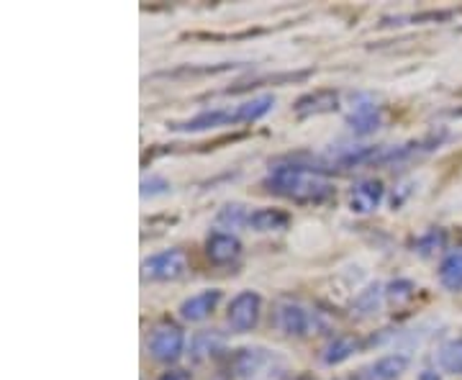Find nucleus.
<instances>
[{
  "mask_svg": "<svg viewBox=\"0 0 462 380\" xmlns=\"http://www.w3.org/2000/svg\"><path fill=\"white\" fill-rule=\"evenodd\" d=\"M236 116H234V108H208V111H200L188 121H175L170 124V129L175 132H208V129H218V126H234Z\"/></svg>",
  "mask_w": 462,
  "mask_h": 380,
  "instance_id": "obj_6",
  "label": "nucleus"
},
{
  "mask_svg": "<svg viewBox=\"0 0 462 380\" xmlns=\"http://www.w3.org/2000/svg\"><path fill=\"white\" fill-rule=\"evenodd\" d=\"M437 363L439 367L449 373V375H462V337L457 339H449L439 348V355H437Z\"/></svg>",
  "mask_w": 462,
  "mask_h": 380,
  "instance_id": "obj_17",
  "label": "nucleus"
},
{
  "mask_svg": "<svg viewBox=\"0 0 462 380\" xmlns=\"http://www.w3.org/2000/svg\"><path fill=\"white\" fill-rule=\"evenodd\" d=\"M264 185H267V190L278 193L282 199L296 200V203H319L331 196V182L321 172H316L314 167L303 165L275 167L267 175Z\"/></svg>",
  "mask_w": 462,
  "mask_h": 380,
  "instance_id": "obj_1",
  "label": "nucleus"
},
{
  "mask_svg": "<svg viewBox=\"0 0 462 380\" xmlns=\"http://www.w3.org/2000/svg\"><path fill=\"white\" fill-rule=\"evenodd\" d=\"M188 267V260L180 249H165V252H157V255H149L147 260L142 263V275L147 281H178Z\"/></svg>",
  "mask_w": 462,
  "mask_h": 380,
  "instance_id": "obj_3",
  "label": "nucleus"
},
{
  "mask_svg": "<svg viewBox=\"0 0 462 380\" xmlns=\"http://www.w3.org/2000/svg\"><path fill=\"white\" fill-rule=\"evenodd\" d=\"M218 224H224V227H229V229L247 227L249 224L247 209H245V206H239V203H229V206H224V209H221V214H218Z\"/></svg>",
  "mask_w": 462,
  "mask_h": 380,
  "instance_id": "obj_19",
  "label": "nucleus"
},
{
  "mask_svg": "<svg viewBox=\"0 0 462 380\" xmlns=\"http://www.w3.org/2000/svg\"><path fill=\"white\" fill-rule=\"evenodd\" d=\"M160 380H190V373L188 370H170Z\"/></svg>",
  "mask_w": 462,
  "mask_h": 380,
  "instance_id": "obj_20",
  "label": "nucleus"
},
{
  "mask_svg": "<svg viewBox=\"0 0 462 380\" xmlns=\"http://www.w3.org/2000/svg\"><path fill=\"white\" fill-rule=\"evenodd\" d=\"M380 108L373 103V100H363V103H357L352 111H349V116H346V124H349V129L355 134H373L380 126Z\"/></svg>",
  "mask_w": 462,
  "mask_h": 380,
  "instance_id": "obj_12",
  "label": "nucleus"
},
{
  "mask_svg": "<svg viewBox=\"0 0 462 380\" xmlns=\"http://www.w3.org/2000/svg\"><path fill=\"white\" fill-rule=\"evenodd\" d=\"M239 252H242V245H239V239L229 232H214L208 236V242H206V255H208V260L216 264H226L231 263V260H236Z\"/></svg>",
  "mask_w": 462,
  "mask_h": 380,
  "instance_id": "obj_10",
  "label": "nucleus"
},
{
  "mask_svg": "<svg viewBox=\"0 0 462 380\" xmlns=\"http://www.w3.org/2000/svg\"><path fill=\"white\" fill-rule=\"evenodd\" d=\"M339 103V96L334 90H316L311 96H303V98L296 103V114L298 116H316V114H327V111H334Z\"/></svg>",
  "mask_w": 462,
  "mask_h": 380,
  "instance_id": "obj_14",
  "label": "nucleus"
},
{
  "mask_svg": "<svg viewBox=\"0 0 462 380\" xmlns=\"http://www.w3.org/2000/svg\"><path fill=\"white\" fill-rule=\"evenodd\" d=\"M383 200V182L380 181H360L349 190V211L355 214H370L375 211Z\"/></svg>",
  "mask_w": 462,
  "mask_h": 380,
  "instance_id": "obj_9",
  "label": "nucleus"
},
{
  "mask_svg": "<svg viewBox=\"0 0 462 380\" xmlns=\"http://www.w3.org/2000/svg\"><path fill=\"white\" fill-rule=\"evenodd\" d=\"M260 311H263V298L254 291H242L231 298L229 311H226V321L234 331H249L257 327L260 321Z\"/></svg>",
  "mask_w": 462,
  "mask_h": 380,
  "instance_id": "obj_4",
  "label": "nucleus"
},
{
  "mask_svg": "<svg viewBox=\"0 0 462 380\" xmlns=\"http://www.w3.org/2000/svg\"><path fill=\"white\" fill-rule=\"evenodd\" d=\"M439 283L447 291H462V252L447 255L439 264Z\"/></svg>",
  "mask_w": 462,
  "mask_h": 380,
  "instance_id": "obj_16",
  "label": "nucleus"
},
{
  "mask_svg": "<svg viewBox=\"0 0 462 380\" xmlns=\"http://www.w3.org/2000/svg\"><path fill=\"white\" fill-rule=\"evenodd\" d=\"M147 349L157 363H178L185 352V334L178 327H170V324L157 327L149 337Z\"/></svg>",
  "mask_w": 462,
  "mask_h": 380,
  "instance_id": "obj_5",
  "label": "nucleus"
},
{
  "mask_svg": "<svg viewBox=\"0 0 462 380\" xmlns=\"http://www.w3.org/2000/svg\"><path fill=\"white\" fill-rule=\"evenodd\" d=\"M311 311L303 309L296 301H278L275 309H273V327L288 334V337H306L311 331Z\"/></svg>",
  "mask_w": 462,
  "mask_h": 380,
  "instance_id": "obj_2",
  "label": "nucleus"
},
{
  "mask_svg": "<svg viewBox=\"0 0 462 380\" xmlns=\"http://www.w3.org/2000/svg\"><path fill=\"white\" fill-rule=\"evenodd\" d=\"M221 301V291L218 288H208V291H199L193 296H188L180 303V316L185 321H203L214 314L216 306Z\"/></svg>",
  "mask_w": 462,
  "mask_h": 380,
  "instance_id": "obj_8",
  "label": "nucleus"
},
{
  "mask_svg": "<svg viewBox=\"0 0 462 380\" xmlns=\"http://www.w3.org/2000/svg\"><path fill=\"white\" fill-rule=\"evenodd\" d=\"M275 106L273 96H257V98H249L239 106H234V116L236 124H252V121H260L263 116L270 114V108Z\"/></svg>",
  "mask_w": 462,
  "mask_h": 380,
  "instance_id": "obj_15",
  "label": "nucleus"
},
{
  "mask_svg": "<svg viewBox=\"0 0 462 380\" xmlns=\"http://www.w3.org/2000/svg\"><path fill=\"white\" fill-rule=\"evenodd\" d=\"M288 224H291V216L281 211V209H257V211H252L249 214V229H254V232L267 234V232H282V229H288Z\"/></svg>",
  "mask_w": 462,
  "mask_h": 380,
  "instance_id": "obj_13",
  "label": "nucleus"
},
{
  "mask_svg": "<svg viewBox=\"0 0 462 380\" xmlns=\"http://www.w3.org/2000/svg\"><path fill=\"white\" fill-rule=\"evenodd\" d=\"M270 363H273V357L264 349H242L236 355V373L247 380H260L263 375H267L264 370L270 367Z\"/></svg>",
  "mask_w": 462,
  "mask_h": 380,
  "instance_id": "obj_11",
  "label": "nucleus"
},
{
  "mask_svg": "<svg viewBox=\"0 0 462 380\" xmlns=\"http://www.w3.org/2000/svg\"><path fill=\"white\" fill-rule=\"evenodd\" d=\"M406 370H409V355L393 352V355H383L375 363L363 367L355 375V380H398Z\"/></svg>",
  "mask_w": 462,
  "mask_h": 380,
  "instance_id": "obj_7",
  "label": "nucleus"
},
{
  "mask_svg": "<svg viewBox=\"0 0 462 380\" xmlns=\"http://www.w3.org/2000/svg\"><path fill=\"white\" fill-rule=\"evenodd\" d=\"M355 352H357V342H355L352 337H337L329 348L324 349V363L327 365L345 363V360H349Z\"/></svg>",
  "mask_w": 462,
  "mask_h": 380,
  "instance_id": "obj_18",
  "label": "nucleus"
}]
</instances>
